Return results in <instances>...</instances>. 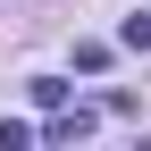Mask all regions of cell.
I'll return each instance as SVG.
<instances>
[{
    "label": "cell",
    "instance_id": "6da1fadb",
    "mask_svg": "<svg viewBox=\"0 0 151 151\" xmlns=\"http://www.w3.org/2000/svg\"><path fill=\"white\" fill-rule=\"evenodd\" d=\"M118 42H126V50H151V0L126 17V25H118Z\"/></svg>",
    "mask_w": 151,
    "mask_h": 151
},
{
    "label": "cell",
    "instance_id": "7a4b0ae2",
    "mask_svg": "<svg viewBox=\"0 0 151 151\" xmlns=\"http://www.w3.org/2000/svg\"><path fill=\"white\" fill-rule=\"evenodd\" d=\"M34 143V126H17V118H0V151H25Z\"/></svg>",
    "mask_w": 151,
    "mask_h": 151
}]
</instances>
